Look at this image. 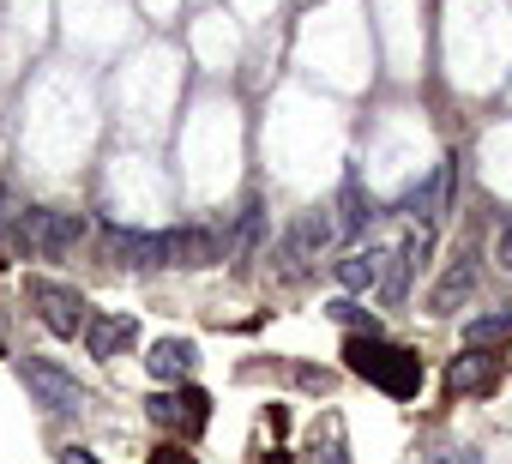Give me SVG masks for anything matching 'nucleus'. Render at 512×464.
Here are the masks:
<instances>
[{
  "mask_svg": "<svg viewBox=\"0 0 512 464\" xmlns=\"http://www.w3.org/2000/svg\"><path fill=\"white\" fill-rule=\"evenodd\" d=\"M91 236V217L85 211H49V205H25L13 223V248L31 260H67L79 254Z\"/></svg>",
  "mask_w": 512,
  "mask_h": 464,
  "instance_id": "nucleus-1",
  "label": "nucleus"
},
{
  "mask_svg": "<svg viewBox=\"0 0 512 464\" xmlns=\"http://www.w3.org/2000/svg\"><path fill=\"white\" fill-rule=\"evenodd\" d=\"M332 242H338V217H332L326 205H314V211H296V217H290V229L278 236L272 272H278L284 284H302V278L314 272V260H320Z\"/></svg>",
  "mask_w": 512,
  "mask_h": 464,
  "instance_id": "nucleus-2",
  "label": "nucleus"
},
{
  "mask_svg": "<svg viewBox=\"0 0 512 464\" xmlns=\"http://www.w3.org/2000/svg\"><path fill=\"white\" fill-rule=\"evenodd\" d=\"M344 356H350V368H356L362 380H374V386L392 392V398H416V386H422V362H416V350H404V344H386V338H350Z\"/></svg>",
  "mask_w": 512,
  "mask_h": 464,
  "instance_id": "nucleus-3",
  "label": "nucleus"
},
{
  "mask_svg": "<svg viewBox=\"0 0 512 464\" xmlns=\"http://www.w3.org/2000/svg\"><path fill=\"white\" fill-rule=\"evenodd\" d=\"M25 296H31L37 320H43L55 338H85V326H91V302H85L73 284H55V278H31V284H25Z\"/></svg>",
  "mask_w": 512,
  "mask_h": 464,
  "instance_id": "nucleus-4",
  "label": "nucleus"
},
{
  "mask_svg": "<svg viewBox=\"0 0 512 464\" xmlns=\"http://www.w3.org/2000/svg\"><path fill=\"white\" fill-rule=\"evenodd\" d=\"M19 380L31 386V398L49 410V416H73V410H85V386L61 368V362H43V356H25L19 362Z\"/></svg>",
  "mask_w": 512,
  "mask_h": 464,
  "instance_id": "nucleus-5",
  "label": "nucleus"
},
{
  "mask_svg": "<svg viewBox=\"0 0 512 464\" xmlns=\"http://www.w3.org/2000/svg\"><path fill=\"white\" fill-rule=\"evenodd\" d=\"M452 175H458V157H440V163L398 199V211L416 217V229H440V217L452 211Z\"/></svg>",
  "mask_w": 512,
  "mask_h": 464,
  "instance_id": "nucleus-6",
  "label": "nucleus"
},
{
  "mask_svg": "<svg viewBox=\"0 0 512 464\" xmlns=\"http://www.w3.org/2000/svg\"><path fill=\"white\" fill-rule=\"evenodd\" d=\"M428 248H434V229H410V236L386 254V272H380V302L386 308H398L410 296V278L428 266Z\"/></svg>",
  "mask_w": 512,
  "mask_h": 464,
  "instance_id": "nucleus-7",
  "label": "nucleus"
},
{
  "mask_svg": "<svg viewBox=\"0 0 512 464\" xmlns=\"http://www.w3.org/2000/svg\"><path fill=\"white\" fill-rule=\"evenodd\" d=\"M223 260H229V236H223V229H211V223H181V229H169V266L205 272V266H223Z\"/></svg>",
  "mask_w": 512,
  "mask_h": 464,
  "instance_id": "nucleus-8",
  "label": "nucleus"
},
{
  "mask_svg": "<svg viewBox=\"0 0 512 464\" xmlns=\"http://www.w3.org/2000/svg\"><path fill=\"white\" fill-rule=\"evenodd\" d=\"M103 254L115 272H163L169 266V229H157V236L151 229H115Z\"/></svg>",
  "mask_w": 512,
  "mask_h": 464,
  "instance_id": "nucleus-9",
  "label": "nucleus"
},
{
  "mask_svg": "<svg viewBox=\"0 0 512 464\" xmlns=\"http://www.w3.org/2000/svg\"><path fill=\"white\" fill-rule=\"evenodd\" d=\"M476 278H482V260L470 254V248H458L452 260H446V272H440V284L428 290V314L434 320H452L464 302H470V290H476Z\"/></svg>",
  "mask_w": 512,
  "mask_h": 464,
  "instance_id": "nucleus-10",
  "label": "nucleus"
},
{
  "mask_svg": "<svg viewBox=\"0 0 512 464\" xmlns=\"http://www.w3.org/2000/svg\"><path fill=\"white\" fill-rule=\"evenodd\" d=\"M139 344V320H127V314H91V326H85V350L97 356V362H115L121 350H133Z\"/></svg>",
  "mask_w": 512,
  "mask_h": 464,
  "instance_id": "nucleus-11",
  "label": "nucleus"
},
{
  "mask_svg": "<svg viewBox=\"0 0 512 464\" xmlns=\"http://www.w3.org/2000/svg\"><path fill=\"white\" fill-rule=\"evenodd\" d=\"M260 242H266V205H260V199H247L241 217H235V229H229V260L247 266L253 254H260Z\"/></svg>",
  "mask_w": 512,
  "mask_h": 464,
  "instance_id": "nucleus-12",
  "label": "nucleus"
},
{
  "mask_svg": "<svg viewBox=\"0 0 512 464\" xmlns=\"http://www.w3.org/2000/svg\"><path fill=\"white\" fill-rule=\"evenodd\" d=\"M332 272H338L344 296H368V290H380V272H386V266H380V254H374V248H350Z\"/></svg>",
  "mask_w": 512,
  "mask_h": 464,
  "instance_id": "nucleus-13",
  "label": "nucleus"
},
{
  "mask_svg": "<svg viewBox=\"0 0 512 464\" xmlns=\"http://www.w3.org/2000/svg\"><path fill=\"white\" fill-rule=\"evenodd\" d=\"M446 386H452V392H488V386H494V356H482V350L464 356V350H458L452 368H446Z\"/></svg>",
  "mask_w": 512,
  "mask_h": 464,
  "instance_id": "nucleus-14",
  "label": "nucleus"
},
{
  "mask_svg": "<svg viewBox=\"0 0 512 464\" xmlns=\"http://www.w3.org/2000/svg\"><path fill=\"white\" fill-rule=\"evenodd\" d=\"M145 368H151V380H181V374L193 368V338H163V344H151Z\"/></svg>",
  "mask_w": 512,
  "mask_h": 464,
  "instance_id": "nucleus-15",
  "label": "nucleus"
},
{
  "mask_svg": "<svg viewBox=\"0 0 512 464\" xmlns=\"http://www.w3.org/2000/svg\"><path fill=\"white\" fill-rule=\"evenodd\" d=\"M506 338H512V308H494V314L464 320V344L470 350H488V344H506Z\"/></svg>",
  "mask_w": 512,
  "mask_h": 464,
  "instance_id": "nucleus-16",
  "label": "nucleus"
},
{
  "mask_svg": "<svg viewBox=\"0 0 512 464\" xmlns=\"http://www.w3.org/2000/svg\"><path fill=\"white\" fill-rule=\"evenodd\" d=\"M368 217H374V205L362 199V181H356V169H350V175H344V217H338V236H362Z\"/></svg>",
  "mask_w": 512,
  "mask_h": 464,
  "instance_id": "nucleus-17",
  "label": "nucleus"
},
{
  "mask_svg": "<svg viewBox=\"0 0 512 464\" xmlns=\"http://www.w3.org/2000/svg\"><path fill=\"white\" fill-rule=\"evenodd\" d=\"M332 320H338V326H350L356 338H380V320H374L368 308H356L350 296H344V302H332Z\"/></svg>",
  "mask_w": 512,
  "mask_h": 464,
  "instance_id": "nucleus-18",
  "label": "nucleus"
},
{
  "mask_svg": "<svg viewBox=\"0 0 512 464\" xmlns=\"http://www.w3.org/2000/svg\"><path fill=\"white\" fill-rule=\"evenodd\" d=\"M422 464H488V458H482L476 446H434Z\"/></svg>",
  "mask_w": 512,
  "mask_h": 464,
  "instance_id": "nucleus-19",
  "label": "nucleus"
},
{
  "mask_svg": "<svg viewBox=\"0 0 512 464\" xmlns=\"http://www.w3.org/2000/svg\"><path fill=\"white\" fill-rule=\"evenodd\" d=\"M19 211H25V205H19V193H13L7 181H0V242L13 236V223H19Z\"/></svg>",
  "mask_w": 512,
  "mask_h": 464,
  "instance_id": "nucleus-20",
  "label": "nucleus"
},
{
  "mask_svg": "<svg viewBox=\"0 0 512 464\" xmlns=\"http://www.w3.org/2000/svg\"><path fill=\"white\" fill-rule=\"evenodd\" d=\"M308 464H350V458H344V446H338V440H326V446L314 440V446H308Z\"/></svg>",
  "mask_w": 512,
  "mask_h": 464,
  "instance_id": "nucleus-21",
  "label": "nucleus"
},
{
  "mask_svg": "<svg viewBox=\"0 0 512 464\" xmlns=\"http://www.w3.org/2000/svg\"><path fill=\"white\" fill-rule=\"evenodd\" d=\"M494 266L512 272V223H500V236H494Z\"/></svg>",
  "mask_w": 512,
  "mask_h": 464,
  "instance_id": "nucleus-22",
  "label": "nucleus"
},
{
  "mask_svg": "<svg viewBox=\"0 0 512 464\" xmlns=\"http://www.w3.org/2000/svg\"><path fill=\"white\" fill-rule=\"evenodd\" d=\"M61 464H103L97 452H85V446H61Z\"/></svg>",
  "mask_w": 512,
  "mask_h": 464,
  "instance_id": "nucleus-23",
  "label": "nucleus"
}]
</instances>
